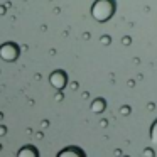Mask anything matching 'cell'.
<instances>
[{
	"label": "cell",
	"instance_id": "1",
	"mask_svg": "<svg viewBox=\"0 0 157 157\" xmlns=\"http://www.w3.org/2000/svg\"><path fill=\"white\" fill-rule=\"evenodd\" d=\"M113 9H115V4H113V0H96L95 5H93L91 9V14L93 17L96 19V21H101V12H105L106 19L112 17L113 14Z\"/></svg>",
	"mask_w": 157,
	"mask_h": 157
},
{
	"label": "cell",
	"instance_id": "2",
	"mask_svg": "<svg viewBox=\"0 0 157 157\" xmlns=\"http://www.w3.org/2000/svg\"><path fill=\"white\" fill-rule=\"evenodd\" d=\"M150 135H152V140L157 144V122L154 123V127H152V133H150Z\"/></svg>",
	"mask_w": 157,
	"mask_h": 157
}]
</instances>
